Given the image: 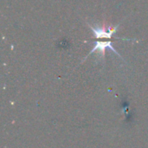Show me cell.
I'll use <instances>...</instances> for the list:
<instances>
[{"mask_svg": "<svg viewBox=\"0 0 148 148\" xmlns=\"http://www.w3.org/2000/svg\"><path fill=\"white\" fill-rule=\"evenodd\" d=\"M88 27L91 29V30L94 33V37L95 38H114L116 40H126V41H133V39H127V38H120V37H114V35L116 33L120 24H117L115 27H108V29L103 25L102 27H100L97 24L92 25L88 23Z\"/></svg>", "mask_w": 148, "mask_h": 148, "instance_id": "1", "label": "cell"}, {"mask_svg": "<svg viewBox=\"0 0 148 148\" xmlns=\"http://www.w3.org/2000/svg\"><path fill=\"white\" fill-rule=\"evenodd\" d=\"M107 49H110L113 52H114L120 58L123 59L122 56H121V54L114 49V47L113 46V41H106V42H95V45L94 48L90 50V52L88 54V56H86V57L83 59V61H85L87 59V57L88 56H90V54H93L94 52H97L100 56V57L101 59L105 58V54H106V50Z\"/></svg>", "mask_w": 148, "mask_h": 148, "instance_id": "2", "label": "cell"}]
</instances>
